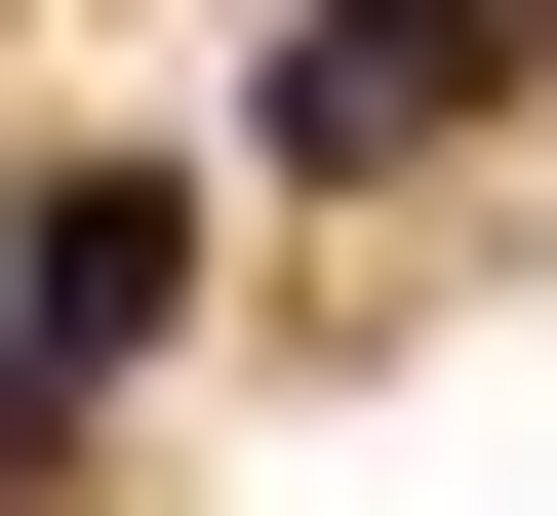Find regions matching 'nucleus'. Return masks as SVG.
I'll list each match as a JSON object with an SVG mask.
<instances>
[{
	"label": "nucleus",
	"mask_w": 557,
	"mask_h": 516,
	"mask_svg": "<svg viewBox=\"0 0 557 516\" xmlns=\"http://www.w3.org/2000/svg\"><path fill=\"white\" fill-rule=\"evenodd\" d=\"M518 40H557V0H319V40L239 80V160H278V199H398V160L518 119Z\"/></svg>",
	"instance_id": "nucleus-1"
},
{
	"label": "nucleus",
	"mask_w": 557,
	"mask_h": 516,
	"mask_svg": "<svg viewBox=\"0 0 557 516\" xmlns=\"http://www.w3.org/2000/svg\"><path fill=\"white\" fill-rule=\"evenodd\" d=\"M40 437H81V357H0V477H40Z\"/></svg>",
	"instance_id": "nucleus-3"
},
{
	"label": "nucleus",
	"mask_w": 557,
	"mask_h": 516,
	"mask_svg": "<svg viewBox=\"0 0 557 516\" xmlns=\"http://www.w3.org/2000/svg\"><path fill=\"white\" fill-rule=\"evenodd\" d=\"M160 318H199V199H160V160H40V199H0V357H81V398H120Z\"/></svg>",
	"instance_id": "nucleus-2"
}]
</instances>
